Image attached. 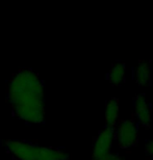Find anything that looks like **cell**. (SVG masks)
<instances>
[{"instance_id":"obj_6","label":"cell","mask_w":153,"mask_h":160,"mask_svg":"<svg viewBox=\"0 0 153 160\" xmlns=\"http://www.w3.org/2000/svg\"><path fill=\"white\" fill-rule=\"evenodd\" d=\"M152 65L149 60H140L135 70V80L140 86H147L151 83Z\"/></svg>"},{"instance_id":"obj_2","label":"cell","mask_w":153,"mask_h":160,"mask_svg":"<svg viewBox=\"0 0 153 160\" xmlns=\"http://www.w3.org/2000/svg\"><path fill=\"white\" fill-rule=\"evenodd\" d=\"M5 149L16 160H71L70 155L64 150L27 140H6Z\"/></svg>"},{"instance_id":"obj_10","label":"cell","mask_w":153,"mask_h":160,"mask_svg":"<svg viewBox=\"0 0 153 160\" xmlns=\"http://www.w3.org/2000/svg\"><path fill=\"white\" fill-rule=\"evenodd\" d=\"M93 160H123V158L118 154L110 153V154L104 156V157H101V158H98V159H93Z\"/></svg>"},{"instance_id":"obj_8","label":"cell","mask_w":153,"mask_h":160,"mask_svg":"<svg viewBox=\"0 0 153 160\" xmlns=\"http://www.w3.org/2000/svg\"><path fill=\"white\" fill-rule=\"evenodd\" d=\"M126 65L125 62H118L114 63L108 73V80L114 86H120L125 80Z\"/></svg>"},{"instance_id":"obj_4","label":"cell","mask_w":153,"mask_h":160,"mask_svg":"<svg viewBox=\"0 0 153 160\" xmlns=\"http://www.w3.org/2000/svg\"><path fill=\"white\" fill-rule=\"evenodd\" d=\"M115 138L116 128L107 126L102 128L93 140V159H98L110 154Z\"/></svg>"},{"instance_id":"obj_3","label":"cell","mask_w":153,"mask_h":160,"mask_svg":"<svg viewBox=\"0 0 153 160\" xmlns=\"http://www.w3.org/2000/svg\"><path fill=\"white\" fill-rule=\"evenodd\" d=\"M116 138L118 145L122 150L136 146L139 142L138 123L133 119L120 121L116 129Z\"/></svg>"},{"instance_id":"obj_9","label":"cell","mask_w":153,"mask_h":160,"mask_svg":"<svg viewBox=\"0 0 153 160\" xmlns=\"http://www.w3.org/2000/svg\"><path fill=\"white\" fill-rule=\"evenodd\" d=\"M145 154L149 158L153 159V139H149L145 143Z\"/></svg>"},{"instance_id":"obj_5","label":"cell","mask_w":153,"mask_h":160,"mask_svg":"<svg viewBox=\"0 0 153 160\" xmlns=\"http://www.w3.org/2000/svg\"><path fill=\"white\" fill-rule=\"evenodd\" d=\"M133 109L136 123L142 127L149 129L152 124V111L148 101L146 100L144 95H136L133 98Z\"/></svg>"},{"instance_id":"obj_1","label":"cell","mask_w":153,"mask_h":160,"mask_svg":"<svg viewBox=\"0 0 153 160\" xmlns=\"http://www.w3.org/2000/svg\"><path fill=\"white\" fill-rule=\"evenodd\" d=\"M6 97L13 114L29 125L44 123L46 116L45 88L40 75L31 69H21L8 82Z\"/></svg>"},{"instance_id":"obj_7","label":"cell","mask_w":153,"mask_h":160,"mask_svg":"<svg viewBox=\"0 0 153 160\" xmlns=\"http://www.w3.org/2000/svg\"><path fill=\"white\" fill-rule=\"evenodd\" d=\"M119 100L111 98L105 106V126L115 128L119 118Z\"/></svg>"}]
</instances>
